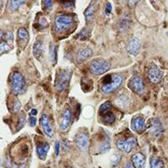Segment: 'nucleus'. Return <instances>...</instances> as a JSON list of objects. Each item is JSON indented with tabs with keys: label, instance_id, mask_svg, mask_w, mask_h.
Wrapping results in <instances>:
<instances>
[{
	"label": "nucleus",
	"instance_id": "nucleus-1",
	"mask_svg": "<svg viewBox=\"0 0 168 168\" xmlns=\"http://www.w3.org/2000/svg\"><path fill=\"white\" fill-rule=\"evenodd\" d=\"M74 19L72 16L60 14L55 17L54 20V30L57 34L64 33L72 27Z\"/></svg>",
	"mask_w": 168,
	"mask_h": 168
},
{
	"label": "nucleus",
	"instance_id": "nucleus-2",
	"mask_svg": "<svg viewBox=\"0 0 168 168\" xmlns=\"http://www.w3.org/2000/svg\"><path fill=\"white\" fill-rule=\"evenodd\" d=\"M111 67V63L106 59H95L91 62L90 70L92 74L95 75H102L108 71Z\"/></svg>",
	"mask_w": 168,
	"mask_h": 168
},
{
	"label": "nucleus",
	"instance_id": "nucleus-3",
	"mask_svg": "<svg viewBox=\"0 0 168 168\" xmlns=\"http://www.w3.org/2000/svg\"><path fill=\"white\" fill-rule=\"evenodd\" d=\"M11 84L13 92L15 94H21L24 93L25 90V81L20 72H13L11 78Z\"/></svg>",
	"mask_w": 168,
	"mask_h": 168
},
{
	"label": "nucleus",
	"instance_id": "nucleus-4",
	"mask_svg": "<svg viewBox=\"0 0 168 168\" xmlns=\"http://www.w3.org/2000/svg\"><path fill=\"white\" fill-rule=\"evenodd\" d=\"M122 83V77L116 74L110 75V81L105 82L101 86V90L104 93H111L116 90Z\"/></svg>",
	"mask_w": 168,
	"mask_h": 168
},
{
	"label": "nucleus",
	"instance_id": "nucleus-5",
	"mask_svg": "<svg viewBox=\"0 0 168 168\" xmlns=\"http://www.w3.org/2000/svg\"><path fill=\"white\" fill-rule=\"evenodd\" d=\"M72 72L69 70H62L57 74L56 81H55V86L58 91H62L68 86L69 82L71 80Z\"/></svg>",
	"mask_w": 168,
	"mask_h": 168
},
{
	"label": "nucleus",
	"instance_id": "nucleus-6",
	"mask_svg": "<svg viewBox=\"0 0 168 168\" xmlns=\"http://www.w3.org/2000/svg\"><path fill=\"white\" fill-rule=\"evenodd\" d=\"M136 145V140L134 137H130L128 140H119L116 142V147L126 153H131V150Z\"/></svg>",
	"mask_w": 168,
	"mask_h": 168
},
{
	"label": "nucleus",
	"instance_id": "nucleus-7",
	"mask_svg": "<svg viewBox=\"0 0 168 168\" xmlns=\"http://www.w3.org/2000/svg\"><path fill=\"white\" fill-rule=\"evenodd\" d=\"M128 86L133 92L138 94H142L144 92V85H143V81L141 78L138 76L132 78L129 82Z\"/></svg>",
	"mask_w": 168,
	"mask_h": 168
},
{
	"label": "nucleus",
	"instance_id": "nucleus-8",
	"mask_svg": "<svg viewBox=\"0 0 168 168\" xmlns=\"http://www.w3.org/2000/svg\"><path fill=\"white\" fill-rule=\"evenodd\" d=\"M149 132L154 136H158L163 131V127L161 121L158 118H153L149 121Z\"/></svg>",
	"mask_w": 168,
	"mask_h": 168
},
{
	"label": "nucleus",
	"instance_id": "nucleus-9",
	"mask_svg": "<svg viewBox=\"0 0 168 168\" xmlns=\"http://www.w3.org/2000/svg\"><path fill=\"white\" fill-rule=\"evenodd\" d=\"M75 143L81 150L85 151L89 147V136L86 132H80L75 137Z\"/></svg>",
	"mask_w": 168,
	"mask_h": 168
},
{
	"label": "nucleus",
	"instance_id": "nucleus-10",
	"mask_svg": "<svg viewBox=\"0 0 168 168\" xmlns=\"http://www.w3.org/2000/svg\"><path fill=\"white\" fill-rule=\"evenodd\" d=\"M140 48H141V43L140 40L138 38H133L129 41L126 46V50L129 53L136 56L140 53Z\"/></svg>",
	"mask_w": 168,
	"mask_h": 168
},
{
	"label": "nucleus",
	"instance_id": "nucleus-11",
	"mask_svg": "<svg viewBox=\"0 0 168 168\" xmlns=\"http://www.w3.org/2000/svg\"><path fill=\"white\" fill-rule=\"evenodd\" d=\"M72 123V112L70 108H66L64 110L62 113V118H61V123H60V128L62 131H66Z\"/></svg>",
	"mask_w": 168,
	"mask_h": 168
},
{
	"label": "nucleus",
	"instance_id": "nucleus-12",
	"mask_svg": "<svg viewBox=\"0 0 168 168\" xmlns=\"http://www.w3.org/2000/svg\"><path fill=\"white\" fill-rule=\"evenodd\" d=\"M40 124L41 126L44 130V133L49 136V137H53V127L51 122H50V120L49 118V116L45 114L41 116L40 118Z\"/></svg>",
	"mask_w": 168,
	"mask_h": 168
},
{
	"label": "nucleus",
	"instance_id": "nucleus-13",
	"mask_svg": "<svg viewBox=\"0 0 168 168\" xmlns=\"http://www.w3.org/2000/svg\"><path fill=\"white\" fill-rule=\"evenodd\" d=\"M163 72L157 66H152L149 71V80L154 84L158 83L162 80Z\"/></svg>",
	"mask_w": 168,
	"mask_h": 168
},
{
	"label": "nucleus",
	"instance_id": "nucleus-14",
	"mask_svg": "<svg viewBox=\"0 0 168 168\" xmlns=\"http://www.w3.org/2000/svg\"><path fill=\"white\" fill-rule=\"evenodd\" d=\"M131 128L138 133H142L145 130V122L141 116H134L131 121Z\"/></svg>",
	"mask_w": 168,
	"mask_h": 168
},
{
	"label": "nucleus",
	"instance_id": "nucleus-15",
	"mask_svg": "<svg viewBox=\"0 0 168 168\" xmlns=\"http://www.w3.org/2000/svg\"><path fill=\"white\" fill-rule=\"evenodd\" d=\"M132 164L134 165L135 168H144L145 167V157L141 153H134L131 158Z\"/></svg>",
	"mask_w": 168,
	"mask_h": 168
},
{
	"label": "nucleus",
	"instance_id": "nucleus-16",
	"mask_svg": "<svg viewBox=\"0 0 168 168\" xmlns=\"http://www.w3.org/2000/svg\"><path fill=\"white\" fill-rule=\"evenodd\" d=\"M50 149V146L49 143L47 142H44V143H40L38 144L37 148H36V150H37V154L39 156V158L41 159V160H45L47 157V154L49 153V150Z\"/></svg>",
	"mask_w": 168,
	"mask_h": 168
},
{
	"label": "nucleus",
	"instance_id": "nucleus-17",
	"mask_svg": "<svg viewBox=\"0 0 168 168\" xmlns=\"http://www.w3.org/2000/svg\"><path fill=\"white\" fill-rule=\"evenodd\" d=\"M93 54V52L90 49H82L77 54V62H83L85 60H87L89 57H90Z\"/></svg>",
	"mask_w": 168,
	"mask_h": 168
},
{
	"label": "nucleus",
	"instance_id": "nucleus-18",
	"mask_svg": "<svg viewBox=\"0 0 168 168\" xmlns=\"http://www.w3.org/2000/svg\"><path fill=\"white\" fill-rule=\"evenodd\" d=\"M44 53V45H43V42L41 40H37L34 44L33 47V53L34 56L39 59L40 58L42 54Z\"/></svg>",
	"mask_w": 168,
	"mask_h": 168
},
{
	"label": "nucleus",
	"instance_id": "nucleus-19",
	"mask_svg": "<svg viewBox=\"0 0 168 168\" xmlns=\"http://www.w3.org/2000/svg\"><path fill=\"white\" fill-rule=\"evenodd\" d=\"M95 8H96V3L94 2H92L90 4V6L87 7V9L85 10L84 16H85V19H86V22H90L91 20L93 19L94 13H95Z\"/></svg>",
	"mask_w": 168,
	"mask_h": 168
},
{
	"label": "nucleus",
	"instance_id": "nucleus-20",
	"mask_svg": "<svg viewBox=\"0 0 168 168\" xmlns=\"http://www.w3.org/2000/svg\"><path fill=\"white\" fill-rule=\"evenodd\" d=\"M115 103L116 104V106L123 108L129 106V104H130V99H129V98H127V97L122 95V96H120L119 98H117V99H116Z\"/></svg>",
	"mask_w": 168,
	"mask_h": 168
},
{
	"label": "nucleus",
	"instance_id": "nucleus-21",
	"mask_svg": "<svg viewBox=\"0 0 168 168\" xmlns=\"http://www.w3.org/2000/svg\"><path fill=\"white\" fill-rule=\"evenodd\" d=\"M164 162L160 158H152L150 161V168H163Z\"/></svg>",
	"mask_w": 168,
	"mask_h": 168
},
{
	"label": "nucleus",
	"instance_id": "nucleus-22",
	"mask_svg": "<svg viewBox=\"0 0 168 168\" xmlns=\"http://www.w3.org/2000/svg\"><path fill=\"white\" fill-rule=\"evenodd\" d=\"M17 35H18V38L22 40H29V33L28 31L26 29L23 28H20L18 30V32H17Z\"/></svg>",
	"mask_w": 168,
	"mask_h": 168
},
{
	"label": "nucleus",
	"instance_id": "nucleus-23",
	"mask_svg": "<svg viewBox=\"0 0 168 168\" xmlns=\"http://www.w3.org/2000/svg\"><path fill=\"white\" fill-rule=\"evenodd\" d=\"M103 121L107 124H112L115 122V116L111 112H108L103 115Z\"/></svg>",
	"mask_w": 168,
	"mask_h": 168
},
{
	"label": "nucleus",
	"instance_id": "nucleus-24",
	"mask_svg": "<svg viewBox=\"0 0 168 168\" xmlns=\"http://www.w3.org/2000/svg\"><path fill=\"white\" fill-rule=\"evenodd\" d=\"M112 108V104L110 102H105L103 103L99 108V113L101 115H104L105 113L109 112V110Z\"/></svg>",
	"mask_w": 168,
	"mask_h": 168
},
{
	"label": "nucleus",
	"instance_id": "nucleus-25",
	"mask_svg": "<svg viewBox=\"0 0 168 168\" xmlns=\"http://www.w3.org/2000/svg\"><path fill=\"white\" fill-rule=\"evenodd\" d=\"M25 3V1H10L9 2V8L12 11H14V10H16L19 7H21V5L24 4Z\"/></svg>",
	"mask_w": 168,
	"mask_h": 168
},
{
	"label": "nucleus",
	"instance_id": "nucleus-26",
	"mask_svg": "<svg viewBox=\"0 0 168 168\" xmlns=\"http://www.w3.org/2000/svg\"><path fill=\"white\" fill-rule=\"evenodd\" d=\"M10 49H11V47L7 41H3L2 43H0V53H7Z\"/></svg>",
	"mask_w": 168,
	"mask_h": 168
},
{
	"label": "nucleus",
	"instance_id": "nucleus-27",
	"mask_svg": "<svg viewBox=\"0 0 168 168\" xmlns=\"http://www.w3.org/2000/svg\"><path fill=\"white\" fill-rule=\"evenodd\" d=\"M25 124V116L22 115H22L19 116L18 125H17V131H20V130H22V128L24 127Z\"/></svg>",
	"mask_w": 168,
	"mask_h": 168
},
{
	"label": "nucleus",
	"instance_id": "nucleus-28",
	"mask_svg": "<svg viewBox=\"0 0 168 168\" xmlns=\"http://www.w3.org/2000/svg\"><path fill=\"white\" fill-rule=\"evenodd\" d=\"M89 35H90V32L88 31L87 29H83L77 37L79 39H81V40H85V39H87L89 37Z\"/></svg>",
	"mask_w": 168,
	"mask_h": 168
},
{
	"label": "nucleus",
	"instance_id": "nucleus-29",
	"mask_svg": "<svg viewBox=\"0 0 168 168\" xmlns=\"http://www.w3.org/2000/svg\"><path fill=\"white\" fill-rule=\"evenodd\" d=\"M56 56H57L56 48L53 46V45H52V47H51V50H50V57H51V60L55 61V60H56Z\"/></svg>",
	"mask_w": 168,
	"mask_h": 168
},
{
	"label": "nucleus",
	"instance_id": "nucleus-30",
	"mask_svg": "<svg viewBox=\"0 0 168 168\" xmlns=\"http://www.w3.org/2000/svg\"><path fill=\"white\" fill-rule=\"evenodd\" d=\"M22 108V103L19 101H16L14 105H13V112H18Z\"/></svg>",
	"mask_w": 168,
	"mask_h": 168
},
{
	"label": "nucleus",
	"instance_id": "nucleus-31",
	"mask_svg": "<svg viewBox=\"0 0 168 168\" xmlns=\"http://www.w3.org/2000/svg\"><path fill=\"white\" fill-rule=\"evenodd\" d=\"M112 4L110 3H107V6L106 7H105V13H106L107 15H110V13H111V12H112Z\"/></svg>",
	"mask_w": 168,
	"mask_h": 168
},
{
	"label": "nucleus",
	"instance_id": "nucleus-32",
	"mask_svg": "<svg viewBox=\"0 0 168 168\" xmlns=\"http://www.w3.org/2000/svg\"><path fill=\"white\" fill-rule=\"evenodd\" d=\"M5 40H6V41L8 43L9 41H12L13 40V35L12 33H10V32H7L6 34H5Z\"/></svg>",
	"mask_w": 168,
	"mask_h": 168
},
{
	"label": "nucleus",
	"instance_id": "nucleus-33",
	"mask_svg": "<svg viewBox=\"0 0 168 168\" xmlns=\"http://www.w3.org/2000/svg\"><path fill=\"white\" fill-rule=\"evenodd\" d=\"M36 122H37V120L34 116H31L29 119V123H30L31 126H34L36 125Z\"/></svg>",
	"mask_w": 168,
	"mask_h": 168
},
{
	"label": "nucleus",
	"instance_id": "nucleus-34",
	"mask_svg": "<svg viewBox=\"0 0 168 168\" xmlns=\"http://www.w3.org/2000/svg\"><path fill=\"white\" fill-rule=\"evenodd\" d=\"M59 149H60V143L58 142H56V145H55V153L57 156L59 154Z\"/></svg>",
	"mask_w": 168,
	"mask_h": 168
},
{
	"label": "nucleus",
	"instance_id": "nucleus-35",
	"mask_svg": "<svg viewBox=\"0 0 168 168\" xmlns=\"http://www.w3.org/2000/svg\"><path fill=\"white\" fill-rule=\"evenodd\" d=\"M44 4L46 5L48 8H51L53 6V2L52 1H44Z\"/></svg>",
	"mask_w": 168,
	"mask_h": 168
},
{
	"label": "nucleus",
	"instance_id": "nucleus-36",
	"mask_svg": "<svg viewBox=\"0 0 168 168\" xmlns=\"http://www.w3.org/2000/svg\"><path fill=\"white\" fill-rule=\"evenodd\" d=\"M125 168H134V167L131 162H127L125 164Z\"/></svg>",
	"mask_w": 168,
	"mask_h": 168
},
{
	"label": "nucleus",
	"instance_id": "nucleus-37",
	"mask_svg": "<svg viewBox=\"0 0 168 168\" xmlns=\"http://www.w3.org/2000/svg\"><path fill=\"white\" fill-rule=\"evenodd\" d=\"M137 3H138V2H134V1H130V2H128V4H129V5H130L131 7H134V5H135V4H137Z\"/></svg>",
	"mask_w": 168,
	"mask_h": 168
},
{
	"label": "nucleus",
	"instance_id": "nucleus-38",
	"mask_svg": "<svg viewBox=\"0 0 168 168\" xmlns=\"http://www.w3.org/2000/svg\"><path fill=\"white\" fill-rule=\"evenodd\" d=\"M31 115H36L37 114V110L36 109H32L31 112Z\"/></svg>",
	"mask_w": 168,
	"mask_h": 168
},
{
	"label": "nucleus",
	"instance_id": "nucleus-39",
	"mask_svg": "<svg viewBox=\"0 0 168 168\" xmlns=\"http://www.w3.org/2000/svg\"><path fill=\"white\" fill-rule=\"evenodd\" d=\"M3 37V32H2V31L0 30V40H1V38Z\"/></svg>",
	"mask_w": 168,
	"mask_h": 168
}]
</instances>
